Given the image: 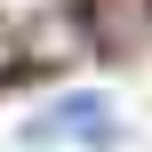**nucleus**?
I'll use <instances>...</instances> for the list:
<instances>
[{"mask_svg":"<svg viewBox=\"0 0 152 152\" xmlns=\"http://www.w3.org/2000/svg\"><path fill=\"white\" fill-rule=\"evenodd\" d=\"M24 136H32V144H112V136H120V120H112V112H104V96H88V88H80V96H56V104H48V112H32V128H24Z\"/></svg>","mask_w":152,"mask_h":152,"instance_id":"f257e3e1","label":"nucleus"},{"mask_svg":"<svg viewBox=\"0 0 152 152\" xmlns=\"http://www.w3.org/2000/svg\"><path fill=\"white\" fill-rule=\"evenodd\" d=\"M24 56H32V48H24V32H16V24H0V80H8Z\"/></svg>","mask_w":152,"mask_h":152,"instance_id":"f03ea898","label":"nucleus"}]
</instances>
